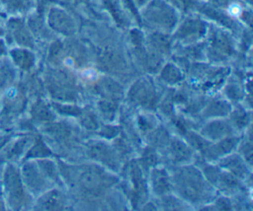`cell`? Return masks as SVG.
<instances>
[{
	"mask_svg": "<svg viewBox=\"0 0 253 211\" xmlns=\"http://www.w3.org/2000/svg\"><path fill=\"white\" fill-rule=\"evenodd\" d=\"M102 183V177L97 172L89 171L82 175L81 184L88 190H96Z\"/></svg>",
	"mask_w": 253,
	"mask_h": 211,
	"instance_id": "obj_1",
	"label": "cell"
},
{
	"mask_svg": "<svg viewBox=\"0 0 253 211\" xmlns=\"http://www.w3.org/2000/svg\"><path fill=\"white\" fill-rule=\"evenodd\" d=\"M3 51H4V45H3L2 41L0 40V54H2V53H3Z\"/></svg>",
	"mask_w": 253,
	"mask_h": 211,
	"instance_id": "obj_2",
	"label": "cell"
},
{
	"mask_svg": "<svg viewBox=\"0 0 253 211\" xmlns=\"http://www.w3.org/2000/svg\"><path fill=\"white\" fill-rule=\"evenodd\" d=\"M0 197H1V191H0ZM2 202H1V199H0V209H2Z\"/></svg>",
	"mask_w": 253,
	"mask_h": 211,
	"instance_id": "obj_3",
	"label": "cell"
}]
</instances>
